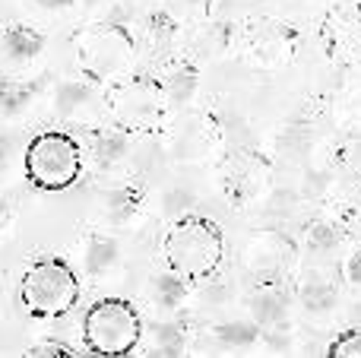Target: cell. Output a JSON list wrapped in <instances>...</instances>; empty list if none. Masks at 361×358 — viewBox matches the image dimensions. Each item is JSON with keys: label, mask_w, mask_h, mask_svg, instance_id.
<instances>
[{"label": "cell", "mask_w": 361, "mask_h": 358, "mask_svg": "<svg viewBox=\"0 0 361 358\" xmlns=\"http://www.w3.org/2000/svg\"><path fill=\"white\" fill-rule=\"evenodd\" d=\"M137 209H140L137 190L127 187V184H114L95 203V219H99V226H108V228H127L137 219Z\"/></svg>", "instance_id": "5bb4252c"}, {"label": "cell", "mask_w": 361, "mask_h": 358, "mask_svg": "<svg viewBox=\"0 0 361 358\" xmlns=\"http://www.w3.org/2000/svg\"><path fill=\"white\" fill-rule=\"evenodd\" d=\"M140 314L124 298L95 302L82 317V342L95 355H130L140 342Z\"/></svg>", "instance_id": "277c9868"}, {"label": "cell", "mask_w": 361, "mask_h": 358, "mask_svg": "<svg viewBox=\"0 0 361 358\" xmlns=\"http://www.w3.org/2000/svg\"><path fill=\"white\" fill-rule=\"evenodd\" d=\"M38 95H42V82L38 80H29V76H0V121L4 124L23 121L38 105Z\"/></svg>", "instance_id": "7c38bea8"}, {"label": "cell", "mask_w": 361, "mask_h": 358, "mask_svg": "<svg viewBox=\"0 0 361 358\" xmlns=\"http://www.w3.org/2000/svg\"><path fill=\"white\" fill-rule=\"evenodd\" d=\"M343 241H345L343 228L333 226V222H317V226H311L305 235V245L311 247L314 254H333V251H339Z\"/></svg>", "instance_id": "7402d4cb"}, {"label": "cell", "mask_w": 361, "mask_h": 358, "mask_svg": "<svg viewBox=\"0 0 361 358\" xmlns=\"http://www.w3.org/2000/svg\"><path fill=\"white\" fill-rule=\"evenodd\" d=\"M162 82V95H165V105L175 111V108H184L190 105V99L197 95L200 89V73L197 67H190V63H178V67L169 70V76Z\"/></svg>", "instance_id": "e0dca14e"}, {"label": "cell", "mask_w": 361, "mask_h": 358, "mask_svg": "<svg viewBox=\"0 0 361 358\" xmlns=\"http://www.w3.org/2000/svg\"><path fill=\"white\" fill-rule=\"evenodd\" d=\"M44 54V38L32 25H6L0 32V76H29Z\"/></svg>", "instance_id": "ba28073f"}, {"label": "cell", "mask_w": 361, "mask_h": 358, "mask_svg": "<svg viewBox=\"0 0 361 358\" xmlns=\"http://www.w3.org/2000/svg\"><path fill=\"white\" fill-rule=\"evenodd\" d=\"M288 308H292V298H288L286 285H279L276 279H263L247 298L250 317L267 330H286L288 327Z\"/></svg>", "instance_id": "8fae6325"}, {"label": "cell", "mask_w": 361, "mask_h": 358, "mask_svg": "<svg viewBox=\"0 0 361 358\" xmlns=\"http://www.w3.org/2000/svg\"><path fill=\"white\" fill-rule=\"evenodd\" d=\"M70 0H38V6H44V10H61V6H67Z\"/></svg>", "instance_id": "f1b7e54d"}, {"label": "cell", "mask_w": 361, "mask_h": 358, "mask_svg": "<svg viewBox=\"0 0 361 358\" xmlns=\"http://www.w3.org/2000/svg\"><path fill=\"white\" fill-rule=\"evenodd\" d=\"M231 295H235V289L225 283H216L212 276H206V289L200 292V298L209 304H225V302H231Z\"/></svg>", "instance_id": "d4e9b609"}, {"label": "cell", "mask_w": 361, "mask_h": 358, "mask_svg": "<svg viewBox=\"0 0 361 358\" xmlns=\"http://www.w3.org/2000/svg\"><path fill=\"white\" fill-rule=\"evenodd\" d=\"M175 35H178V25L171 16H152L146 23V38L137 51H143L146 57H162L165 51L175 44Z\"/></svg>", "instance_id": "ffe728a7"}, {"label": "cell", "mask_w": 361, "mask_h": 358, "mask_svg": "<svg viewBox=\"0 0 361 358\" xmlns=\"http://www.w3.org/2000/svg\"><path fill=\"white\" fill-rule=\"evenodd\" d=\"M51 111L67 124H89L105 111V92H102L99 80L89 73L67 76L54 86L51 95Z\"/></svg>", "instance_id": "52a82bcc"}, {"label": "cell", "mask_w": 361, "mask_h": 358, "mask_svg": "<svg viewBox=\"0 0 361 358\" xmlns=\"http://www.w3.org/2000/svg\"><path fill=\"white\" fill-rule=\"evenodd\" d=\"M292 257V241L279 232H257L244 245V266L263 279H276V273L286 270Z\"/></svg>", "instance_id": "30bf717a"}, {"label": "cell", "mask_w": 361, "mask_h": 358, "mask_svg": "<svg viewBox=\"0 0 361 358\" xmlns=\"http://www.w3.org/2000/svg\"><path fill=\"white\" fill-rule=\"evenodd\" d=\"M105 108L121 127H152L162 111H169L162 82L152 76H121L105 95Z\"/></svg>", "instance_id": "8992f818"}, {"label": "cell", "mask_w": 361, "mask_h": 358, "mask_svg": "<svg viewBox=\"0 0 361 358\" xmlns=\"http://www.w3.org/2000/svg\"><path fill=\"white\" fill-rule=\"evenodd\" d=\"M10 226H13V206H10V200L0 194V238L10 232Z\"/></svg>", "instance_id": "4316f807"}, {"label": "cell", "mask_w": 361, "mask_h": 358, "mask_svg": "<svg viewBox=\"0 0 361 358\" xmlns=\"http://www.w3.org/2000/svg\"><path fill=\"white\" fill-rule=\"evenodd\" d=\"M80 298V276L73 266L57 257H38L25 266L19 279V302L32 317H61Z\"/></svg>", "instance_id": "7a4b0ae2"}, {"label": "cell", "mask_w": 361, "mask_h": 358, "mask_svg": "<svg viewBox=\"0 0 361 358\" xmlns=\"http://www.w3.org/2000/svg\"><path fill=\"white\" fill-rule=\"evenodd\" d=\"M118 260H121V245H118V238H114V235H108V232L86 235V241H82V247H80V270H82V276L105 279L108 273H114Z\"/></svg>", "instance_id": "4fadbf2b"}, {"label": "cell", "mask_w": 361, "mask_h": 358, "mask_svg": "<svg viewBox=\"0 0 361 358\" xmlns=\"http://www.w3.org/2000/svg\"><path fill=\"white\" fill-rule=\"evenodd\" d=\"M206 149H209V137H206V127L200 124V121H193V124H184L175 133V156L184 159V162L203 159Z\"/></svg>", "instance_id": "44dd1931"}, {"label": "cell", "mask_w": 361, "mask_h": 358, "mask_svg": "<svg viewBox=\"0 0 361 358\" xmlns=\"http://www.w3.org/2000/svg\"><path fill=\"white\" fill-rule=\"evenodd\" d=\"M330 355L336 358H361V330H345L330 342Z\"/></svg>", "instance_id": "cb8c5ba5"}, {"label": "cell", "mask_w": 361, "mask_h": 358, "mask_svg": "<svg viewBox=\"0 0 361 358\" xmlns=\"http://www.w3.org/2000/svg\"><path fill=\"white\" fill-rule=\"evenodd\" d=\"M137 349L143 355H180L187 349V340H184V327L175 321H156L149 330L140 333V342Z\"/></svg>", "instance_id": "2e32d148"}, {"label": "cell", "mask_w": 361, "mask_h": 358, "mask_svg": "<svg viewBox=\"0 0 361 358\" xmlns=\"http://www.w3.org/2000/svg\"><path fill=\"white\" fill-rule=\"evenodd\" d=\"M345 276H349L352 285H361V251H355L349 257V264H345Z\"/></svg>", "instance_id": "83f0119b"}, {"label": "cell", "mask_w": 361, "mask_h": 358, "mask_svg": "<svg viewBox=\"0 0 361 358\" xmlns=\"http://www.w3.org/2000/svg\"><path fill=\"white\" fill-rule=\"evenodd\" d=\"M162 257L180 279H206L222 264V232L206 216H178L162 238Z\"/></svg>", "instance_id": "6da1fadb"}, {"label": "cell", "mask_w": 361, "mask_h": 358, "mask_svg": "<svg viewBox=\"0 0 361 358\" xmlns=\"http://www.w3.org/2000/svg\"><path fill=\"white\" fill-rule=\"evenodd\" d=\"M187 279H180L178 273H162V276H152V283L146 285V302H149V308L156 311L159 317H171L180 311V304H184L187 298Z\"/></svg>", "instance_id": "9a60e30c"}, {"label": "cell", "mask_w": 361, "mask_h": 358, "mask_svg": "<svg viewBox=\"0 0 361 358\" xmlns=\"http://www.w3.org/2000/svg\"><path fill=\"white\" fill-rule=\"evenodd\" d=\"M86 152L70 133L44 130L25 146L23 168L35 187L42 190H63L82 175Z\"/></svg>", "instance_id": "3957f363"}, {"label": "cell", "mask_w": 361, "mask_h": 358, "mask_svg": "<svg viewBox=\"0 0 361 358\" xmlns=\"http://www.w3.org/2000/svg\"><path fill=\"white\" fill-rule=\"evenodd\" d=\"M23 156H25L23 143H19L13 133H0V178L13 175L16 165L23 162Z\"/></svg>", "instance_id": "603a6c76"}, {"label": "cell", "mask_w": 361, "mask_h": 358, "mask_svg": "<svg viewBox=\"0 0 361 358\" xmlns=\"http://www.w3.org/2000/svg\"><path fill=\"white\" fill-rule=\"evenodd\" d=\"M29 355H73V349L63 346V342H35V346H29Z\"/></svg>", "instance_id": "484cf974"}, {"label": "cell", "mask_w": 361, "mask_h": 358, "mask_svg": "<svg viewBox=\"0 0 361 358\" xmlns=\"http://www.w3.org/2000/svg\"><path fill=\"white\" fill-rule=\"evenodd\" d=\"M86 159L95 175H102V178L124 175L133 162L130 133H127L124 127H102V130H95L86 146Z\"/></svg>", "instance_id": "9c48e42d"}, {"label": "cell", "mask_w": 361, "mask_h": 358, "mask_svg": "<svg viewBox=\"0 0 361 358\" xmlns=\"http://www.w3.org/2000/svg\"><path fill=\"white\" fill-rule=\"evenodd\" d=\"M137 42L121 23H99L80 38V67L99 82L130 73Z\"/></svg>", "instance_id": "5b68a950"}, {"label": "cell", "mask_w": 361, "mask_h": 358, "mask_svg": "<svg viewBox=\"0 0 361 358\" xmlns=\"http://www.w3.org/2000/svg\"><path fill=\"white\" fill-rule=\"evenodd\" d=\"M336 298H339L336 283L330 276H324V273H311L305 279V285H301V308L314 317L330 314L336 308Z\"/></svg>", "instance_id": "d6986e66"}, {"label": "cell", "mask_w": 361, "mask_h": 358, "mask_svg": "<svg viewBox=\"0 0 361 358\" xmlns=\"http://www.w3.org/2000/svg\"><path fill=\"white\" fill-rule=\"evenodd\" d=\"M212 340L219 349H231V352H247L260 342V323L250 317V321H222L212 327Z\"/></svg>", "instance_id": "ac0fdd59"}]
</instances>
